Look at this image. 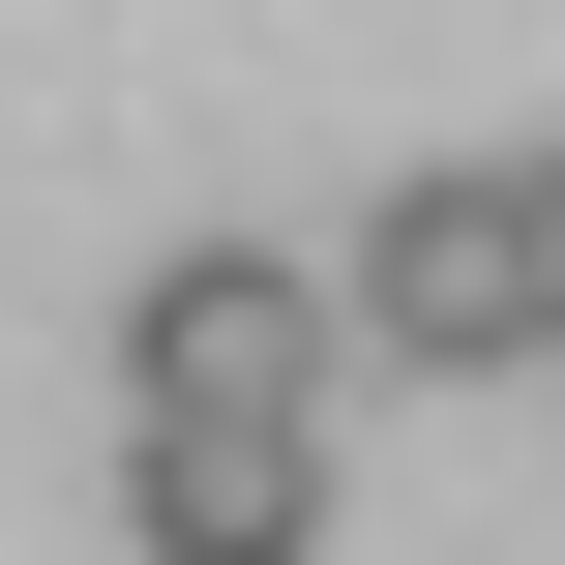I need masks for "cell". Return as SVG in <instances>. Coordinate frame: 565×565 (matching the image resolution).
Instances as JSON below:
<instances>
[{
    "label": "cell",
    "mask_w": 565,
    "mask_h": 565,
    "mask_svg": "<svg viewBox=\"0 0 565 565\" xmlns=\"http://www.w3.org/2000/svg\"><path fill=\"white\" fill-rule=\"evenodd\" d=\"M328 328H358V358H417V387H507V358H536V149L387 179V209H358V268H328Z\"/></svg>",
    "instance_id": "cell-1"
},
{
    "label": "cell",
    "mask_w": 565,
    "mask_h": 565,
    "mask_svg": "<svg viewBox=\"0 0 565 565\" xmlns=\"http://www.w3.org/2000/svg\"><path fill=\"white\" fill-rule=\"evenodd\" d=\"M328 268H268V238H179L149 298H119V417H328Z\"/></svg>",
    "instance_id": "cell-2"
},
{
    "label": "cell",
    "mask_w": 565,
    "mask_h": 565,
    "mask_svg": "<svg viewBox=\"0 0 565 565\" xmlns=\"http://www.w3.org/2000/svg\"><path fill=\"white\" fill-rule=\"evenodd\" d=\"M119 536L149 565H328V417H119Z\"/></svg>",
    "instance_id": "cell-3"
},
{
    "label": "cell",
    "mask_w": 565,
    "mask_h": 565,
    "mask_svg": "<svg viewBox=\"0 0 565 565\" xmlns=\"http://www.w3.org/2000/svg\"><path fill=\"white\" fill-rule=\"evenodd\" d=\"M536 358H565V149H536Z\"/></svg>",
    "instance_id": "cell-4"
}]
</instances>
